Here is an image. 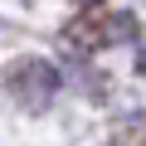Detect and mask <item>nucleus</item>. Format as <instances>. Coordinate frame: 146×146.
<instances>
[{"label":"nucleus","mask_w":146,"mask_h":146,"mask_svg":"<svg viewBox=\"0 0 146 146\" xmlns=\"http://www.w3.org/2000/svg\"><path fill=\"white\" fill-rule=\"evenodd\" d=\"M5 88H10L15 107H25V112H44V107L58 98L63 78H58V68H54L49 58H15V63L5 68Z\"/></svg>","instance_id":"1"}]
</instances>
